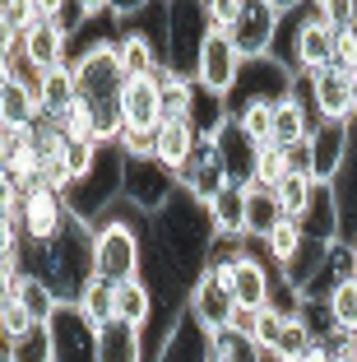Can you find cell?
Segmentation results:
<instances>
[{
  "mask_svg": "<svg viewBox=\"0 0 357 362\" xmlns=\"http://www.w3.org/2000/svg\"><path fill=\"white\" fill-rule=\"evenodd\" d=\"M144 237L148 218H139L130 204H112L93 223V279L112 288L144 279Z\"/></svg>",
  "mask_w": 357,
  "mask_h": 362,
  "instance_id": "1",
  "label": "cell"
},
{
  "mask_svg": "<svg viewBox=\"0 0 357 362\" xmlns=\"http://www.w3.org/2000/svg\"><path fill=\"white\" fill-rule=\"evenodd\" d=\"M37 274L52 284V293L65 307H74L79 293L93 284V228L70 214L65 228L42 246V269H37Z\"/></svg>",
  "mask_w": 357,
  "mask_h": 362,
  "instance_id": "2",
  "label": "cell"
},
{
  "mask_svg": "<svg viewBox=\"0 0 357 362\" xmlns=\"http://www.w3.org/2000/svg\"><path fill=\"white\" fill-rule=\"evenodd\" d=\"M121 177H126V153L116 149V144H98V158L88 168V177L74 181L70 191H65L70 214L93 228L112 204H121Z\"/></svg>",
  "mask_w": 357,
  "mask_h": 362,
  "instance_id": "3",
  "label": "cell"
},
{
  "mask_svg": "<svg viewBox=\"0 0 357 362\" xmlns=\"http://www.w3.org/2000/svg\"><path fill=\"white\" fill-rule=\"evenodd\" d=\"M204 37H209L204 5H195V0L168 5V19H163V70H177V75L195 79V61H200Z\"/></svg>",
  "mask_w": 357,
  "mask_h": 362,
  "instance_id": "4",
  "label": "cell"
},
{
  "mask_svg": "<svg viewBox=\"0 0 357 362\" xmlns=\"http://www.w3.org/2000/svg\"><path fill=\"white\" fill-rule=\"evenodd\" d=\"M177 191H181V186H177V172L163 168L153 153H144V158H126V177H121V204H130L139 218H153V214H163L172 200H177Z\"/></svg>",
  "mask_w": 357,
  "mask_h": 362,
  "instance_id": "5",
  "label": "cell"
},
{
  "mask_svg": "<svg viewBox=\"0 0 357 362\" xmlns=\"http://www.w3.org/2000/svg\"><path fill=\"white\" fill-rule=\"evenodd\" d=\"M297 93V75L288 70V65L269 61V56H260V61H242V75H237V84H232L228 93V112L237 117L242 107L251 103H288V98Z\"/></svg>",
  "mask_w": 357,
  "mask_h": 362,
  "instance_id": "6",
  "label": "cell"
},
{
  "mask_svg": "<svg viewBox=\"0 0 357 362\" xmlns=\"http://www.w3.org/2000/svg\"><path fill=\"white\" fill-rule=\"evenodd\" d=\"M348 149H353V121H320L306 139V177L315 186H334L339 172L348 168Z\"/></svg>",
  "mask_w": 357,
  "mask_h": 362,
  "instance_id": "7",
  "label": "cell"
},
{
  "mask_svg": "<svg viewBox=\"0 0 357 362\" xmlns=\"http://www.w3.org/2000/svg\"><path fill=\"white\" fill-rule=\"evenodd\" d=\"M279 23H283V0H242V14H237V23H232V33H228L237 56H242V61L269 56Z\"/></svg>",
  "mask_w": 357,
  "mask_h": 362,
  "instance_id": "8",
  "label": "cell"
},
{
  "mask_svg": "<svg viewBox=\"0 0 357 362\" xmlns=\"http://www.w3.org/2000/svg\"><path fill=\"white\" fill-rule=\"evenodd\" d=\"M325 65H334V28H329L320 5H302L297 28H293V70L297 75H315Z\"/></svg>",
  "mask_w": 357,
  "mask_h": 362,
  "instance_id": "9",
  "label": "cell"
},
{
  "mask_svg": "<svg viewBox=\"0 0 357 362\" xmlns=\"http://www.w3.org/2000/svg\"><path fill=\"white\" fill-rule=\"evenodd\" d=\"M70 75H74V88L84 103H116L121 98V84H126V70L116 61V47H103V52H84L70 61Z\"/></svg>",
  "mask_w": 357,
  "mask_h": 362,
  "instance_id": "10",
  "label": "cell"
},
{
  "mask_svg": "<svg viewBox=\"0 0 357 362\" xmlns=\"http://www.w3.org/2000/svg\"><path fill=\"white\" fill-rule=\"evenodd\" d=\"M297 93L311 103L320 121H353V75L325 65L315 75H297Z\"/></svg>",
  "mask_w": 357,
  "mask_h": 362,
  "instance_id": "11",
  "label": "cell"
},
{
  "mask_svg": "<svg viewBox=\"0 0 357 362\" xmlns=\"http://www.w3.org/2000/svg\"><path fill=\"white\" fill-rule=\"evenodd\" d=\"M65 218H70V204H65L61 191H52V186H33V191H23V200H19V233H23V242L47 246L65 228Z\"/></svg>",
  "mask_w": 357,
  "mask_h": 362,
  "instance_id": "12",
  "label": "cell"
},
{
  "mask_svg": "<svg viewBox=\"0 0 357 362\" xmlns=\"http://www.w3.org/2000/svg\"><path fill=\"white\" fill-rule=\"evenodd\" d=\"M47 330H52V353L56 362H98V330L79 316V307H65L47 320Z\"/></svg>",
  "mask_w": 357,
  "mask_h": 362,
  "instance_id": "13",
  "label": "cell"
},
{
  "mask_svg": "<svg viewBox=\"0 0 357 362\" xmlns=\"http://www.w3.org/2000/svg\"><path fill=\"white\" fill-rule=\"evenodd\" d=\"M186 311H190L195 320H200V325H204L209 334H223V330H228V320H232V311H237L228 279H223L218 269H204V274L195 279V288H190Z\"/></svg>",
  "mask_w": 357,
  "mask_h": 362,
  "instance_id": "14",
  "label": "cell"
},
{
  "mask_svg": "<svg viewBox=\"0 0 357 362\" xmlns=\"http://www.w3.org/2000/svg\"><path fill=\"white\" fill-rule=\"evenodd\" d=\"M237 75H242V56H237L232 37L228 33H209L204 47H200V61H195V84L228 98L232 84H237Z\"/></svg>",
  "mask_w": 357,
  "mask_h": 362,
  "instance_id": "15",
  "label": "cell"
},
{
  "mask_svg": "<svg viewBox=\"0 0 357 362\" xmlns=\"http://www.w3.org/2000/svg\"><path fill=\"white\" fill-rule=\"evenodd\" d=\"M177 186H181V191H186L195 204H209L213 195L228 186V168H223L218 149H213V139H209V144H195L190 163L177 172Z\"/></svg>",
  "mask_w": 357,
  "mask_h": 362,
  "instance_id": "16",
  "label": "cell"
},
{
  "mask_svg": "<svg viewBox=\"0 0 357 362\" xmlns=\"http://www.w3.org/2000/svg\"><path fill=\"white\" fill-rule=\"evenodd\" d=\"M116 103H121L126 130L153 135V130L163 126V88H158V75H148V79H126Z\"/></svg>",
  "mask_w": 357,
  "mask_h": 362,
  "instance_id": "17",
  "label": "cell"
},
{
  "mask_svg": "<svg viewBox=\"0 0 357 362\" xmlns=\"http://www.w3.org/2000/svg\"><path fill=\"white\" fill-rule=\"evenodd\" d=\"M153 362H213V334L190 311H181L172 334L163 339V349L153 353Z\"/></svg>",
  "mask_w": 357,
  "mask_h": 362,
  "instance_id": "18",
  "label": "cell"
},
{
  "mask_svg": "<svg viewBox=\"0 0 357 362\" xmlns=\"http://www.w3.org/2000/svg\"><path fill=\"white\" fill-rule=\"evenodd\" d=\"M213 149H218V158H223V168H228V181H232V186H246V191H251V186H255V163H260V149L246 139V130L237 126V121H228V126L218 130V139H213Z\"/></svg>",
  "mask_w": 357,
  "mask_h": 362,
  "instance_id": "19",
  "label": "cell"
},
{
  "mask_svg": "<svg viewBox=\"0 0 357 362\" xmlns=\"http://www.w3.org/2000/svg\"><path fill=\"white\" fill-rule=\"evenodd\" d=\"M121 23V19H116ZM116 61H121V70H126V79H148L163 70V52H158V42L148 37L144 28H130V23H121V37H116Z\"/></svg>",
  "mask_w": 357,
  "mask_h": 362,
  "instance_id": "20",
  "label": "cell"
},
{
  "mask_svg": "<svg viewBox=\"0 0 357 362\" xmlns=\"http://www.w3.org/2000/svg\"><path fill=\"white\" fill-rule=\"evenodd\" d=\"M297 228H302V237H311V242H320V246H334L339 237H344V218H339L334 186H315L306 214L297 218Z\"/></svg>",
  "mask_w": 357,
  "mask_h": 362,
  "instance_id": "21",
  "label": "cell"
},
{
  "mask_svg": "<svg viewBox=\"0 0 357 362\" xmlns=\"http://www.w3.org/2000/svg\"><path fill=\"white\" fill-rule=\"evenodd\" d=\"M315 126H320V117L311 112V103H306L302 93H293L288 103L274 107V144H279V149H302Z\"/></svg>",
  "mask_w": 357,
  "mask_h": 362,
  "instance_id": "22",
  "label": "cell"
},
{
  "mask_svg": "<svg viewBox=\"0 0 357 362\" xmlns=\"http://www.w3.org/2000/svg\"><path fill=\"white\" fill-rule=\"evenodd\" d=\"M204 209H209V223H213L218 242H242L246 237V186H232L228 181Z\"/></svg>",
  "mask_w": 357,
  "mask_h": 362,
  "instance_id": "23",
  "label": "cell"
},
{
  "mask_svg": "<svg viewBox=\"0 0 357 362\" xmlns=\"http://www.w3.org/2000/svg\"><path fill=\"white\" fill-rule=\"evenodd\" d=\"M23 56L33 61V70H37V75H47V70L70 65V42H65V33L47 19V23H37V28L23 33Z\"/></svg>",
  "mask_w": 357,
  "mask_h": 362,
  "instance_id": "24",
  "label": "cell"
},
{
  "mask_svg": "<svg viewBox=\"0 0 357 362\" xmlns=\"http://www.w3.org/2000/svg\"><path fill=\"white\" fill-rule=\"evenodd\" d=\"M98 362H148L144 334L130 320H107L98 330Z\"/></svg>",
  "mask_w": 357,
  "mask_h": 362,
  "instance_id": "25",
  "label": "cell"
},
{
  "mask_svg": "<svg viewBox=\"0 0 357 362\" xmlns=\"http://www.w3.org/2000/svg\"><path fill=\"white\" fill-rule=\"evenodd\" d=\"M186 121H190V130H195V139H200V144L218 139V130L232 121L228 98H223V93H209V88H200V84H195V93H190V112H186Z\"/></svg>",
  "mask_w": 357,
  "mask_h": 362,
  "instance_id": "26",
  "label": "cell"
},
{
  "mask_svg": "<svg viewBox=\"0 0 357 362\" xmlns=\"http://www.w3.org/2000/svg\"><path fill=\"white\" fill-rule=\"evenodd\" d=\"M195 130H190V121H163V126L153 130V158L163 163V168L181 172L190 163V153H195Z\"/></svg>",
  "mask_w": 357,
  "mask_h": 362,
  "instance_id": "27",
  "label": "cell"
},
{
  "mask_svg": "<svg viewBox=\"0 0 357 362\" xmlns=\"http://www.w3.org/2000/svg\"><path fill=\"white\" fill-rule=\"evenodd\" d=\"M279 223H288L279 195H274L269 186H251V191H246V242H264Z\"/></svg>",
  "mask_w": 357,
  "mask_h": 362,
  "instance_id": "28",
  "label": "cell"
},
{
  "mask_svg": "<svg viewBox=\"0 0 357 362\" xmlns=\"http://www.w3.org/2000/svg\"><path fill=\"white\" fill-rule=\"evenodd\" d=\"M37 121H42V103H37L23 84L10 79V84L0 88V130H19L23 135V130H33Z\"/></svg>",
  "mask_w": 357,
  "mask_h": 362,
  "instance_id": "29",
  "label": "cell"
},
{
  "mask_svg": "<svg viewBox=\"0 0 357 362\" xmlns=\"http://www.w3.org/2000/svg\"><path fill=\"white\" fill-rule=\"evenodd\" d=\"M112 307H116V320H130V325H139V334H144V325L153 320V293H148L144 279H130V284L112 288Z\"/></svg>",
  "mask_w": 357,
  "mask_h": 362,
  "instance_id": "30",
  "label": "cell"
},
{
  "mask_svg": "<svg viewBox=\"0 0 357 362\" xmlns=\"http://www.w3.org/2000/svg\"><path fill=\"white\" fill-rule=\"evenodd\" d=\"M14 302L33 316V325H47V320L61 311V298L52 293V284L37 274H19V288H14Z\"/></svg>",
  "mask_w": 357,
  "mask_h": 362,
  "instance_id": "31",
  "label": "cell"
},
{
  "mask_svg": "<svg viewBox=\"0 0 357 362\" xmlns=\"http://www.w3.org/2000/svg\"><path fill=\"white\" fill-rule=\"evenodd\" d=\"M315 349V330L306 316H288L283 334H279V344L269 349V362H306V353Z\"/></svg>",
  "mask_w": 357,
  "mask_h": 362,
  "instance_id": "32",
  "label": "cell"
},
{
  "mask_svg": "<svg viewBox=\"0 0 357 362\" xmlns=\"http://www.w3.org/2000/svg\"><path fill=\"white\" fill-rule=\"evenodd\" d=\"M158 88H163V121H186L195 79L177 75V70H158Z\"/></svg>",
  "mask_w": 357,
  "mask_h": 362,
  "instance_id": "33",
  "label": "cell"
},
{
  "mask_svg": "<svg viewBox=\"0 0 357 362\" xmlns=\"http://www.w3.org/2000/svg\"><path fill=\"white\" fill-rule=\"evenodd\" d=\"M325 311H329V320H334V330H344V334L357 339V279L329 288L325 293Z\"/></svg>",
  "mask_w": 357,
  "mask_h": 362,
  "instance_id": "34",
  "label": "cell"
},
{
  "mask_svg": "<svg viewBox=\"0 0 357 362\" xmlns=\"http://www.w3.org/2000/svg\"><path fill=\"white\" fill-rule=\"evenodd\" d=\"M74 98H79V88H74L70 65H61V70H47V75H42V117H61Z\"/></svg>",
  "mask_w": 357,
  "mask_h": 362,
  "instance_id": "35",
  "label": "cell"
},
{
  "mask_svg": "<svg viewBox=\"0 0 357 362\" xmlns=\"http://www.w3.org/2000/svg\"><path fill=\"white\" fill-rule=\"evenodd\" d=\"M74 307H79V316H84L88 325H93V330H103L107 320H116V307H112V284L93 279V284H88L84 293H79V302H74Z\"/></svg>",
  "mask_w": 357,
  "mask_h": 362,
  "instance_id": "36",
  "label": "cell"
},
{
  "mask_svg": "<svg viewBox=\"0 0 357 362\" xmlns=\"http://www.w3.org/2000/svg\"><path fill=\"white\" fill-rule=\"evenodd\" d=\"M52 121H56V130H61L70 144H93V103L74 98L61 117H52Z\"/></svg>",
  "mask_w": 357,
  "mask_h": 362,
  "instance_id": "37",
  "label": "cell"
},
{
  "mask_svg": "<svg viewBox=\"0 0 357 362\" xmlns=\"http://www.w3.org/2000/svg\"><path fill=\"white\" fill-rule=\"evenodd\" d=\"M311 191H315V181L306 177V172H288V177H283V186H279L274 195H279V204H283V218H288V223H297V218L306 214Z\"/></svg>",
  "mask_w": 357,
  "mask_h": 362,
  "instance_id": "38",
  "label": "cell"
},
{
  "mask_svg": "<svg viewBox=\"0 0 357 362\" xmlns=\"http://www.w3.org/2000/svg\"><path fill=\"white\" fill-rule=\"evenodd\" d=\"M232 121L246 130V139H251L255 149L274 144V103H251V107H242Z\"/></svg>",
  "mask_w": 357,
  "mask_h": 362,
  "instance_id": "39",
  "label": "cell"
},
{
  "mask_svg": "<svg viewBox=\"0 0 357 362\" xmlns=\"http://www.w3.org/2000/svg\"><path fill=\"white\" fill-rule=\"evenodd\" d=\"M213 362H269L264 358V349L255 339H242V334H213Z\"/></svg>",
  "mask_w": 357,
  "mask_h": 362,
  "instance_id": "40",
  "label": "cell"
},
{
  "mask_svg": "<svg viewBox=\"0 0 357 362\" xmlns=\"http://www.w3.org/2000/svg\"><path fill=\"white\" fill-rule=\"evenodd\" d=\"M288 172H293L288 149H279V144H264V149H260V163H255V186H269V191H279Z\"/></svg>",
  "mask_w": 357,
  "mask_h": 362,
  "instance_id": "41",
  "label": "cell"
},
{
  "mask_svg": "<svg viewBox=\"0 0 357 362\" xmlns=\"http://www.w3.org/2000/svg\"><path fill=\"white\" fill-rule=\"evenodd\" d=\"M10 362H56L52 353V330L47 325H33V330H23L19 339H14V358Z\"/></svg>",
  "mask_w": 357,
  "mask_h": 362,
  "instance_id": "42",
  "label": "cell"
},
{
  "mask_svg": "<svg viewBox=\"0 0 357 362\" xmlns=\"http://www.w3.org/2000/svg\"><path fill=\"white\" fill-rule=\"evenodd\" d=\"M260 246H264V251H269L274 269H283L288 260H293L297 251H302V228H297V223H279V228H274V233L264 237Z\"/></svg>",
  "mask_w": 357,
  "mask_h": 362,
  "instance_id": "43",
  "label": "cell"
},
{
  "mask_svg": "<svg viewBox=\"0 0 357 362\" xmlns=\"http://www.w3.org/2000/svg\"><path fill=\"white\" fill-rule=\"evenodd\" d=\"M88 19H93V5H88V0H52V23L65 33V42H70Z\"/></svg>",
  "mask_w": 357,
  "mask_h": 362,
  "instance_id": "44",
  "label": "cell"
},
{
  "mask_svg": "<svg viewBox=\"0 0 357 362\" xmlns=\"http://www.w3.org/2000/svg\"><path fill=\"white\" fill-rule=\"evenodd\" d=\"M93 158H98V144H70V139H65V177H70V186L88 177Z\"/></svg>",
  "mask_w": 357,
  "mask_h": 362,
  "instance_id": "45",
  "label": "cell"
},
{
  "mask_svg": "<svg viewBox=\"0 0 357 362\" xmlns=\"http://www.w3.org/2000/svg\"><path fill=\"white\" fill-rule=\"evenodd\" d=\"M283 325H288V316L279 307H260V325H255V344L264 349V358H269V349L279 344V334H283Z\"/></svg>",
  "mask_w": 357,
  "mask_h": 362,
  "instance_id": "46",
  "label": "cell"
},
{
  "mask_svg": "<svg viewBox=\"0 0 357 362\" xmlns=\"http://www.w3.org/2000/svg\"><path fill=\"white\" fill-rule=\"evenodd\" d=\"M334 70L357 75V28H339L334 33Z\"/></svg>",
  "mask_w": 357,
  "mask_h": 362,
  "instance_id": "47",
  "label": "cell"
},
{
  "mask_svg": "<svg viewBox=\"0 0 357 362\" xmlns=\"http://www.w3.org/2000/svg\"><path fill=\"white\" fill-rule=\"evenodd\" d=\"M237 14H242V0H209V5H204V19H209V33H232Z\"/></svg>",
  "mask_w": 357,
  "mask_h": 362,
  "instance_id": "48",
  "label": "cell"
},
{
  "mask_svg": "<svg viewBox=\"0 0 357 362\" xmlns=\"http://www.w3.org/2000/svg\"><path fill=\"white\" fill-rule=\"evenodd\" d=\"M0 330L10 334V339H19L23 330H33V316H28V311L19 307V302H10V307L0 311Z\"/></svg>",
  "mask_w": 357,
  "mask_h": 362,
  "instance_id": "49",
  "label": "cell"
},
{
  "mask_svg": "<svg viewBox=\"0 0 357 362\" xmlns=\"http://www.w3.org/2000/svg\"><path fill=\"white\" fill-rule=\"evenodd\" d=\"M255 325H260V311H255V307H237L232 320H228V330L242 334V339H255Z\"/></svg>",
  "mask_w": 357,
  "mask_h": 362,
  "instance_id": "50",
  "label": "cell"
},
{
  "mask_svg": "<svg viewBox=\"0 0 357 362\" xmlns=\"http://www.w3.org/2000/svg\"><path fill=\"white\" fill-rule=\"evenodd\" d=\"M14 288H19V265L14 260H0V311L14 302Z\"/></svg>",
  "mask_w": 357,
  "mask_h": 362,
  "instance_id": "51",
  "label": "cell"
},
{
  "mask_svg": "<svg viewBox=\"0 0 357 362\" xmlns=\"http://www.w3.org/2000/svg\"><path fill=\"white\" fill-rule=\"evenodd\" d=\"M353 121H357V75H353Z\"/></svg>",
  "mask_w": 357,
  "mask_h": 362,
  "instance_id": "52",
  "label": "cell"
},
{
  "mask_svg": "<svg viewBox=\"0 0 357 362\" xmlns=\"http://www.w3.org/2000/svg\"><path fill=\"white\" fill-rule=\"evenodd\" d=\"M353 28H357V0H353Z\"/></svg>",
  "mask_w": 357,
  "mask_h": 362,
  "instance_id": "53",
  "label": "cell"
},
{
  "mask_svg": "<svg viewBox=\"0 0 357 362\" xmlns=\"http://www.w3.org/2000/svg\"><path fill=\"white\" fill-rule=\"evenodd\" d=\"M353 246H357V237H353Z\"/></svg>",
  "mask_w": 357,
  "mask_h": 362,
  "instance_id": "54",
  "label": "cell"
}]
</instances>
